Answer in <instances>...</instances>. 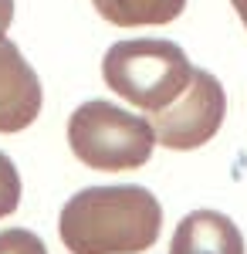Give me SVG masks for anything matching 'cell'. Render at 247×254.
I'll list each match as a JSON object with an SVG mask.
<instances>
[{
    "mask_svg": "<svg viewBox=\"0 0 247 254\" xmlns=\"http://www.w3.org/2000/svg\"><path fill=\"white\" fill-rule=\"evenodd\" d=\"M41 112V81L20 48L0 31V132L27 129Z\"/></svg>",
    "mask_w": 247,
    "mask_h": 254,
    "instance_id": "5b68a950",
    "label": "cell"
},
{
    "mask_svg": "<svg viewBox=\"0 0 247 254\" xmlns=\"http://www.w3.org/2000/svg\"><path fill=\"white\" fill-rule=\"evenodd\" d=\"M234 3V10H237V17L244 20V27H247V0H230Z\"/></svg>",
    "mask_w": 247,
    "mask_h": 254,
    "instance_id": "8fae6325",
    "label": "cell"
},
{
    "mask_svg": "<svg viewBox=\"0 0 247 254\" xmlns=\"http://www.w3.org/2000/svg\"><path fill=\"white\" fill-rule=\"evenodd\" d=\"M20 203V176L17 166L10 163V156L0 153V217L14 214Z\"/></svg>",
    "mask_w": 247,
    "mask_h": 254,
    "instance_id": "ba28073f",
    "label": "cell"
},
{
    "mask_svg": "<svg viewBox=\"0 0 247 254\" xmlns=\"http://www.w3.org/2000/svg\"><path fill=\"white\" fill-rule=\"evenodd\" d=\"M163 227V207L146 187H88L61 210V241L71 254H142Z\"/></svg>",
    "mask_w": 247,
    "mask_h": 254,
    "instance_id": "6da1fadb",
    "label": "cell"
},
{
    "mask_svg": "<svg viewBox=\"0 0 247 254\" xmlns=\"http://www.w3.org/2000/svg\"><path fill=\"white\" fill-rule=\"evenodd\" d=\"M10 20H14V0H0V31L3 34H7Z\"/></svg>",
    "mask_w": 247,
    "mask_h": 254,
    "instance_id": "30bf717a",
    "label": "cell"
},
{
    "mask_svg": "<svg viewBox=\"0 0 247 254\" xmlns=\"http://www.w3.org/2000/svg\"><path fill=\"white\" fill-rule=\"evenodd\" d=\"M68 142H71V153L88 170L122 173V170H135V166L149 163L156 132L146 119L95 98L71 112Z\"/></svg>",
    "mask_w": 247,
    "mask_h": 254,
    "instance_id": "3957f363",
    "label": "cell"
},
{
    "mask_svg": "<svg viewBox=\"0 0 247 254\" xmlns=\"http://www.w3.org/2000/svg\"><path fill=\"white\" fill-rule=\"evenodd\" d=\"M170 254H244V234L220 210H193L176 224Z\"/></svg>",
    "mask_w": 247,
    "mask_h": 254,
    "instance_id": "8992f818",
    "label": "cell"
},
{
    "mask_svg": "<svg viewBox=\"0 0 247 254\" xmlns=\"http://www.w3.org/2000/svg\"><path fill=\"white\" fill-rule=\"evenodd\" d=\"M102 78L125 102L146 112H159L186 88L193 64L186 51L173 41L135 38L109 48V55L102 58Z\"/></svg>",
    "mask_w": 247,
    "mask_h": 254,
    "instance_id": "7a4b0ae2",
    "label": "cell"
},
{
    "mask_svg": "<svg viewBox=\"0 0 247 254\" xmlns=\"http://www.w3.org/2000/svg\"><path fill=\"white\" fill-rule=\"evenodd\" d=\"M0 254H48L44 241L24 227H10L0 231Z\"/></svg>",
    "mask_w": 247,
    "mask_h": 254,
    "instance_id": "9c48e42d",
    "label": "cell"
},
{
    "mask_svg": "<svg viewBox=\"0 0 247 254\" xmlns=\"http://www.w3.org/2000/svg\"><path fill=\"white\" fill-rule=\"evenodd\" d=\"M227 116V95L224 85L203 68H193V78L186 88L173 98L166 109L152 112L149 126L156 132V142L166 149H196L220 132Z\"/></svg>",
    "mask_w": 247,
    "mask_h": 254,
    "instance_id": "277c9868",
    "label": "cell"
},
{
    "mask_svg": "<svg viewBox=\"0 0 247 254\" xmlns=\"http://www.w3.org/2000/svg\"><path fill=\"white\" fill-rule=\"evenodd\" d=\"M102 17L115 27H146L170 24L183 14L186 0H92Z\"/></svg>",
    "mask_w": 247,
    "mask_h": 254,
    "instance_id": "52a82bcc",
    "label": "cell"
}]
</instances>
